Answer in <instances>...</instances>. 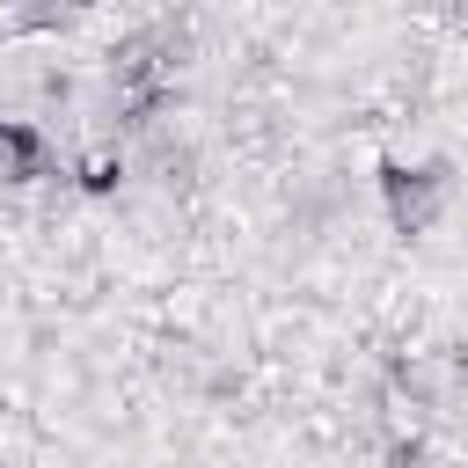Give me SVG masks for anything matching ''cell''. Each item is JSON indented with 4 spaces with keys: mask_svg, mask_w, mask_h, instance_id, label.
Wrapping results in <instances>:
<instances>
[{
    "mask_svg": "<svg viewBox=\"0 0 468 468\" xmlns=\"http://www.w3.org/2000/svg\"><path fill=\"white\" fill-rule=\"evenodd\" d=\"M388 197H395V219H424V205H431V176H417V183H402V176H388Z\"/></svg>",
    "mask_w": 468,
    "mask_h": 468,
    "instance_id": "obj_1",
    "label": "cell"
},
{
    "mask_svg": "<svg viewBox=\"0 0 468 468\" xmlns=\"http://www.w3.org/2000/svg\"><path fill=\"white\" fill-rule=\"evenodd\" d=\"M0 154H7L15 168H37V132H22V124H0Z\"/></svg>",
    "mask_w": 468,
    "mask_h": 468,
    "instance_id": "obj_2",
    "label": "cell"
}]
</instances>
